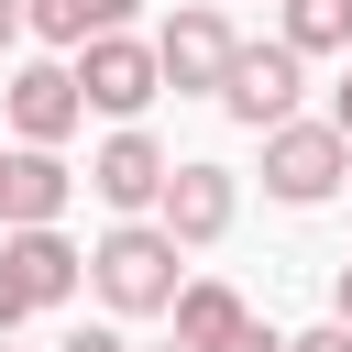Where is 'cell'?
Segmentation results:
<instances>
[{
	"mask_svg": "<svg viewBox=\"0 0 352 352\" xmlns=\"http://www.w3.org/2000/svg\"><path fill=\"white\" fill-rule=\"evenodd\" d=\"M286 352H352V319H319V330H297Z\"/></svg>",
	"mask_w": 352,
	"mask_h": 352,
	"instance_id": "cell-17",
	"label": "cell"
},
{
	"mask_svg": "<svg viewBox=\"0 0 352 352\" xmlns=\"http://www.w3.org/2000/svg\"><path fill=\"white\" fill-rule=\"evenodd\" d=\"M22 319H33V286H22L11 264H0V330H22Z\"/></svg>",
	"mask_w": 352,
	"mask_h": 352,
	"instance_id": "cell-16",
	"label": "cell"
},
{
	"mask_svg": "<svg viewBox=\"0 0 352 352\" xmlns=\"http://www.w3.org/2000/svg\"><path fill=\"white\" fill-rule=\"evenodd\" d=\"M0 352H22V341H11V330H0Z\"/></svg>",
	"mask_w": 352,
	"mask_h": 352,
	"instance_id": "cell-22",
	"label": "cell"
},
{
	"mask_svg": "<svg viewBox=\"0 0 352 352\" xmlns=\"http://www.w3.org/2000/svg\"><path fill=\"white\" fill-rule=\"evenodd\" d=\"M231 44H242V33H231V11H220V0H187V11L154 33V66H165V88H176V99H220Z\"/></svg>",
	"mask_w": 352,
	"mask_h": 352,
	"instance_id": "cell-5",
	"label": "cell"
},
{
	"mask_svg": "<svg viewBox=\"0 0 352 352\" xmlns=\"http://www.w3.org/2000/svg\"><path fill=\"white\" fill-rule=\"evenodd\" d=\"M0 121H11V143H66V132L88 121V99H77V66H55V55L11 66V77H0Z\"/></svg>",
	"mask_w": 352,
	"mask_h": 352,
	"instance_id": "cell-6",
	"label": "cell"
},
{
	"mask_svg": "<svg viewBox=\"0 0 352 352\" xmlns=\"http://www.w3.org/2000/svg\"><path fill=\"white\" fill-rule=\"evenodd\" d=\"M165 352H187V341H165Z\"/></svg>",
	"mask_w": 352,
	"mask_h": 352,
	"instance_id": "cell-23",
	"label": "cell"
},
{
	"mask_svg": "<svg viewBox=\"0 0 352 352\" xmlns=\"http://www.w3.org/2000/svg\"><path fill=\"white\" fill-rule=\"evenodd\" d=\"M220 352H286V330H275V319H242V330H231Z\"/></svg>",
	"mask_w": 352,
	"mask_h": 352,
	"instance_id": "cell-15",
	"label": "cell"
},
{
	"mask_svg": "<svg viewBox=\"0 0 352 352\" xmlns=\"http://www.w3.org/2000/svg\"><path fill=\"white\" fill-rule=\"evenodd\" d=\"M165 319H176V341H187V352H220V341H231L253 308H242V286H220V275H176Z\"/></svg>",
	"mask_w": 352,
	"mask_h": 352,
	"instance_id": "cell-11",
	"label": "cell"
},
{
	"mask_svg": "<svg viewBox=\"0 0 352 352\" xmlns=\"http://www.w3.org/2000/svg\"><path fill=\"white\" fill-rule=\"evenodd\" d=\"M286 44L297 55H352V0H286Z\"/></svg>",
	"mask_w": 352,
	"mask_h": 352,
	"instance_id": "cell-12",
	"label": "cell"
},
{
	"mask_svg": "<svg viewBox=\"0 0 352 352\" xmlns=\"http://www.w3.org/2000/svg\"><path fill=\"white\" fill-rule=\"evenodd\" d=\"M231 209H242V187H231V165H209V154H187V165H165V187H154V220L198 253V242H220L231 231Z\"/></svg>",
	"mask_w": 352,
	"mask_h": 352,
	"instance_id": "cell-7",
	"label": "cell"
},
{
	"mask_svg": "<svg viewBox=\"0 0 352 352\" xmlns=\"http://www.w3.org/2000/svg\"><path fill=\"white\" fill-rule=\"evenodd\" d=\"M11 44H22V0H0V55H11Z\"/></svg>",
	"mask_w": 352,
	"mask_h": 352,
	"instance_id": "cell-20",
	"label": "cell"
},
{
	"mask_svg": "<svg viewBox=\"0 0 352 352\" xmlns=\"http://www.w3.org/2000/svg\"><path fill=\"white\" fill-rule=\"evenodd\" d=\"M165 165H176V154H165V143H154L143 121H121V132H110V143L88 154V187H99V198H110V209L132 220V209H154V187H165Z\"/></svg>",
	"mask_w": 352,
	"mask_h": 352,
	"instance_id": "cell-9",
	"label": "cell"
},
{
	"mask_svg": "<svg viewBox=\"0 0 352 352\" xmlns=\"http://www.w3.org/2000/svg\"><path fill=\"white\" fill-rule=\"evenodd\" d=\"M66 66H77V99H88V110H110V121H143V110L165 99V66H154V44H143L132 22H110V33L66 44Z\"/></svg>",
	"mask_w": 352,
	"mask_h": 352,
	"instance_id": "cell-3",
	"label": "cell"
},
{
	"mask_svg": "<svg viewBox=\"0 0 352 352\" xmlns=\"http://www.w3.org/2000/svg\"><path fill=\"white\" fill-rule=\"evenodd\" d=\"M330 121H341V143H352V66H341V88H330Z\"/></svg>",
	"mask_w": 352,
	"mask_h": 352,
	"instance_id": "cell-18",
	"label": "cell"
},
{
	"mask_svg": "<svg viewBox=\"0 0 352 352\" xmlns=\"http://www.w3.org/2000/svg\"><path fill=\"white\" fill-rule=\"evenodd\" d=\"M0 264L33 286V308H66V297L88 286V253H77L55 220H11V231H0Z\"/></svg>",
	"mask_w": 352,
	"mask_h": 352,
	"instance_id": "cell-8",
	"label": "cell"
},
{
	"mask_svg": "<svg viewBox=\"0 0 352 352\" xmlns=\"http://www.w3.org/2000/svg\"><path fill=\"white\" fill-rule=\"evenodd\" d=\"M22 33H44V44H88L99 11H88V0H22Z\"/></svg>",
	"mask_w": 352,
	"mask_h": 352,
	"instance_id": "cell-13",
	"label": "cell"
},
{
	"mask_svg": "<svg viewBox=\"0 0 352 352\" xmlns=\"http://www.w3.org/2000/svg\"><path fill=\"white\" fill-rule=\"evenodd\" d=\"M297 88H308V55L275 33V44H231V66H220V110L242 121V132H275L286 110H297Z\"/></svg>",
	"mask_w": 352,
	"mask_h": 352,
	"instance_id": "cell-4",
	"label": "cell"
},
{
	"mask_svg": "<svg viewBox=\"0 0 352 352\" xmlns=\"http://www.w3.org/2000/svg\"><path fill=\"white\" fill-rule=\"evenodd\" d=\"M352 187V143H341V121H275L264 132V198L275 209H319V198H341Z\"/></svg>",
	"mask_w": 352,
	"mask_h": 352,
	"instance_id": "cell-2",
	"label": "cell"
},
{
	"mask_svg": "<svg viewBox=\"0 0 352 352\" xmlns=\"http://www.w3.org/2000/svg\"><path fill=\"white\" fill-rule=\"evenodd\" d=\"M88 11H99V33H110V22H132V11H143V0H88Z\"/></svg>",
	"mask_w": 352,
	"mask_h": 352,
	"instance_id": "cell-19",
	"label": "cell"
},
{
	"mask_svg": "<svg viewBox=\"0 0 352 352\" xmlns=\"http://www.w3.org/2000/svg\"><path fill=\"white\" fill-rule=\"evenodd\" d=\"M66 198H77V176H66L55 143H11L0 154V231L11 220H66Z\"/></svg>",
	"mask_w": 352,
	"mask_h": 352,
	"instance_id": "cell-10",
	"label": "cell"
},
{
	"mask_svg": "<svg viewBox=\"0 0 352 352\" xmlns=\"http://www.w3.org/2000/svg\"><path fill=\"white\" fill-rule=\"evenodd\" d=\"M330 319H352V264H341V286H330Z\"/></svg>",
	"mask_w": 352,
	"mask_h": 352,
	"instance_id": "cell-21",
	"label": "cell"
},
{
	"mask_svg": "<svg viewBox=\"0 0 352 352\" xmlns=\"http://www.w3.org/2000/svg\"><path fill=\"white\" fill-rule=\"evenodd\" d=\"M55 352H132V341H121V330H110V319H77V330H66V341H55Z\"/></svg>",
	"mask_w": 352,
	"mask_h": 352,
	"instance_id": "cell-14",
	"label": "cell"
},
{
	"mask_svg": "<svg viewBox=\"0 0 352 352\" xmlns=\"http://www.w3.org/2000/svg\"><path fill=\"white\" fill-rule=\"evenodd\" d=\"M176 275H187V242H176L154 209H132L121 231H99V242H88V286H99V308H110V319H165Z\"/></svg>",
	"mask_w": 352,
	"mask_h": 352,
	"instance_id": "cell-1",
	"label": "cell"
}]
</instances>
